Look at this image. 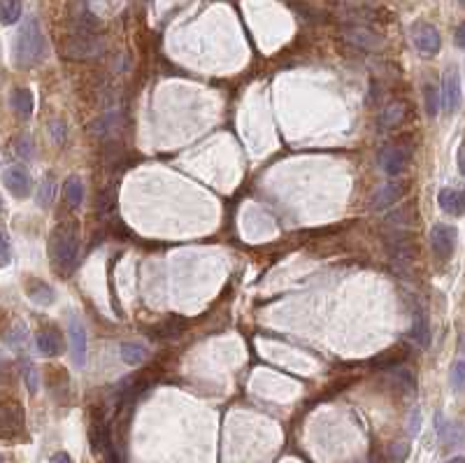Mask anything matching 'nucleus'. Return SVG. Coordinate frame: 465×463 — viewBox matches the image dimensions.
<instances>
[{
	"label": "nucleus",
	"instance_id": "f8f14e48",
	"mask_svg": "<svg viewBox=\"0 0 465 463\" xmlns=\"http://www.w3.org/2000/svg\"><path fill=\"white\" fill-rule=\"evenodd\" d=\"M37 342V351L42 356H58L63 351V338L56 329H42L35 338Z\"/></svg>",
	"mask_w": 465,
	"mask_h": 463
},
{
	"label": "nucleus",
	"instance_id": "a878e982",
	"mask_svg": "<svg viewBox=\"0 0 465 463\" xmlns=\"http://www.w3.org/2000/svg\"><path fill=\"white\" fill-rule=\"evenodd\" d=\"M15 147H17V154L24 156V159H30L33 156V142H30L28 135H19Z\"/></svg>",
	"mask_w": 465,
	"mask_h": 463
},
{
	"label": "nucleus",
	"instance_id": "e433bc0d",
	"mask_svg": "<svg viewBox=\"0 0 465 463\" xmlns=\"http://www.w3.org/2000/svg\"><path fill=\"white\" fill-rule=\"evenodd\" d=\"M0 463H3V456H0Z\"/></svg>",
	"mask_w": 465,
	"mask_h": 463
},
{
	"label": "nucleus",
	"instance_id": "c9c22d12",
	"mask_svg": "<svg viewBox=\"0 0 465 463\" xmlns=\"http://www.w3.org/2000/svg\"><path fill=\"white\" fill-rule=\"evenodd\" d=\"M0 210H3V203H0Z\"/></svg>",
	"mask_w": 465,
	"mask_h": 463
},
{
	"label": "nucleus",
	"instance_id": "7ed1b4c3",
	"mask_svg": "<svg viewBox=\"0 0 465 463\" xmlns=\"http://www.w3.org/2000/svg\"><path fill=\"white\" fill-rule=\"evenodd\" d=\"M26 435V414L21 403L15 399H0V440L17 442Z\"/></svg>",
	"mask_w": 465,
	"mask_h": 463
},
{
	"label": "nucleus",
	"instance_id": "2eb2a0df",
	"mask_svg": "<svg viewBox=\"0 0 465 463\" xmlns=\"http://www.w3.org/2000/svg\"><path fill=\"white\" fill-rule=\"evenodd\" d=\"M412 338L421 344V347H428L430 344V322L428 315L423 310L414 312V322H412Z\"/></svg>",
	"mask_w": 465,
	"mask_h": 463
},
{
	"label": "nucleus",
	"instance_id": "f3484780",
	"mask_svg": "<svg viewBox=\"0 0 465 463\" xmlns=\"http://www.w3.org/2000/svg\"><path fill=\"white\" fill-rule=\"evenodd\" d=\"M63 195H65V203L70 207H80L82 200H84V184L82 180L73 175V177L65 180V186H63Z\"/></svg>",
	"mask_w": 465,
	"mask_h": 463
},
{
	"label": "nucleus",
	"instance_id": "f704fd0d",
	"mask_svg": "<svg viewBox=\"0 0 465 463\" xmlns=\"http://www.w3.org/2000/svg\"><path fill=\"white\" fill-rule=\"evenodd\" d=\"M447 463H465V459H463V456H456V459H451Z\"/></svg>",
	"mask_w": 465,
	"mask_h": 463
},
{
	"label": "nucleus",
	"instance_id": "2f4dec72",
	"mask_svg": "<svg viewBox=\"0 0 465 463\" xmlns=\"http://www.w3.org/2000/svg\"><path fill=\"white\" fill-rule=\"evenodd\" d=\"M456 161H458V171L465 177V145L458 147V154H456Z\"/></svg>",
	"mask_w": 465,
	"mask_h": 463
},
{
	"label": "nucleus",
	"instance_id": "ddd939ff",
	"mask_svg": "<svg viewBox=\"0 0 465 463\" xmlns=\"http://www.w3.org/2000/svg\"><path fill=\"white\" fill-rule=\"evenodd\" d=\"M26 293H28V298L33 303L42 305V308L51 305L56 298L54 289H51L47 282H42V279H28V282H26Z\"/></svg>",
	"mask_w": 465,
	"mask_h": 463
},
{
	"label": "nucleus",
	"instance_id": "6ab92c4d",
	"mask_svg": "<svg viewBox=\"0 0 465 463\" xmlns=\"http://www.w3.org/2000/svg\"><path fill=\"white\" fill-rule=\"evenodd\" d=\"M407 358V349H405V344L401 347H393L389 351H384V354H379L375 358L377 368H393V366H401V363Z\"/></svg>",
	"mask_w": 465,
	"mask_h": 463
},
{
	"label": "nucleus",
	"instance_id": "aec40b11",
	"mask_svg": "<svg viewBox=\"0 0 465 463\" xmlns=\"http://www.w3.org/2000/svg\"><path fill=\"white\" fill-rule=\"evenodd\" d=\"M21 17V0H0V24L12 26Z\"/></svg>",
	"mask_w": 465,
	"mask_h": 463
},
{
	"label": "nucleus",
	"instance_id": "1a4fd4ad",
	"mask_svg": "<svg viewBox=\"0 0 465 463\" xmlns=\"http://www.w3.org/2000/svg\"><path fill=\"white\" fill-rule=\"evenodd\" d=\"M70 351H73V361L77 368L87 366V331L77 317H70Z\"/></svg>",
	"mask_w": 465,
	"mask_h": 463
},
{
	"label": "nucleus",
	"instance_id": "423d86ee",
	"mask_svg": "<svg viewBox=\"0 0 465 463\" xmlns=\"http://www.w3.org/2000/svg\"><path fill=\"white\" fill-rule=\"evenodd\" d=\"M3 184L15 198H28L33 189V177L24 166L17 163V166H10L8 171L3 173Z\"/></svg>",
	"mask_w": 465,
	"mask_h": 463
},
{
	"label": "nucleus",
	"instance_id": "9b49d317",
	"mask_svg": "<svg viewBox=\"0 0 465 463\" xmlns=\"http://www.w3.org/2000/svg\"><path fill=\"white\" fill-rule=\"evenodd\" d=\"M437 205L442 207V212L451 214V217H463L465 214V191L458 189H442L437 193Z\"/></svg>",
	"mask_w": 465,
	"mask_h": 463
},
{
	"label": "nucleus",
	"instance_id": "7c9ffc66",
	"mask_svg": "<svg viewBox=\"0 0 465 463\" xmlns=\"http://www.w3.org/2000/svg\"><path fill=\"white\" fill-rule=\"evenodd\" d=\"M454 42H456V47L465 49V24L458 26V30H456V35H454Z\"/></svg>",
	"mask_w": 465,
	"mask_h": 463
},
{
	"label": "nucleus",
	"instance_id": "20e7f679",
	"mask_svg": "<svg viewBox=\"0 0 465 463\" xmlns=\"http://www.w3.org/2000/svg\"><path fill=\"white\" fill-rule=\"evenodd\" d=\"M412 42H414V47L421 51L423 56H435L442 47L440 33H437L435 26L425 21H419L412 26Z\"/></svg>",
	"mask_w": 465,
	"mask_h": 463
},
{
	"label": "nucleus",
	"instance_id": "a211bd4d",
	"mask_svg": "<svg viewBox=\"0 0 465 463\" xmlns=\"http://www.w3.org/2000/svg\"><path fill=\"white\" fill-rule=\"evenodd\" d=\"M437 431H440V438L447 445H456V442L465 440V428L461 423H442V417H437Z\"/></svg>",
	"mask_w": 465,
	"mask_h": 463
},
{
	"label": "nucleus",
	"instance_id": "f257e3e1",
	"mask_svg": "<svg viewBox=\"0 0 465 463\" xmlns=\"http://www.w3.org/2000/svg\"><path fill=\"white\" fill-rule=\"evenodd\" d=\"M49 256L51 265L68 277L75 270L80 259V226L75 221H63L54 228L49 240Z\"/></svg>",
	"mask_w": 465,
	"mask_h": 463
},
{
	"label": "nucleus",
	"instance_id": "72a5a7b5",
	"mask_svg": "<svg viewBox=\"0 0 465 463\" xmlns=\"http://www.w3.org/2000/svg\"><path fill=\"white\" fill-rule=\"evenodd\" d=\"M419 431V412H414V417H412V433Z\"/></svg>",
	"mask_w": 465,
	"mask_h": 463
},
{
	"label": "nucleus",
	"instance_id": "c756f323",
	"mask_svg": "<svg viewBox=\"0 0 465 463\" xmlns=\"http://www.w3.org/2000/svg\"><path fill=\"white\" fill-rule=\"evenodd\" d=\"M51 135H54V140L56 142H61L63 138H65V128H63V123L61 121H51Z\"/></svg>",
	"mask_w": 465,
	"mask_h": 463
},
{
	"label": "nucleus",
	"instance_id": "412c9836",
	"mask_svg": "<svg viewBox=\"0 0 465 463\" xmlns=\"http://www.w3.org/2000/svg\"><path fill=\"white\" fill-rule=\"evenodd\" d=\"M54 198H56V180H54V175H47V177L42 180L40 189H37V205L49 207L54 203Z\"/></svg>",
	"mask_w": 465,
	"mask_h": 463
},
{
	"label": "nucleus",
	"instance_id": "cd10ccee",
	"mask_svg": "<svg viewBox=\"0 0 465 463\" xmlns=\"http://www.w3.org/2000/svg\"><path fill=\"white\" fill-rule=\"evenodd\" d=\"M407 452H410V447H407V442H401V445H393L391 447V461L393 463H401L405 456H407Z\"/></svg>",
	"mask_w": 465,
	"mask_h": 463
},
{
	"label": "nucleus",
	"instance_id": "c85d7f7f",
	"mask_svg": "<svg viewBox=\"0 0 465 463\" xmlns=\"http://www.w3.org/2000/svg\"><path fill=\"white\" fill-rule=\"evenodd\" d=\"M26 382H28L30 394H35L37 391V377H35V370L30 368V363H26Z\"/></svg>",
	"mask_w": 465,
	"mask_h": 463
},
{
	"label": "nucleus",
	"instance_id": "dca6fc26",
	"mask_svg": "<svg viewBox=\"0 0 465 463\" xmlns=\"http://www.w3.org/2000/svg\"><path fill=\"white\" fill-rule=\"evenodd\" d=\"M344 37L353 44H358V47L363 49H377L379 44H382V37L375 35V33L365 30V28H349L344 30Z\"/></svg>",
	"mask_w": 465,
	"mask_h": 463
},
{
	"label": "nucleus",
	"instance_id": "0eeeda50",
	"mask_svg": "<svg viewBox=\"0 0 465 463\" xmlns=\"http://www.w3.org/2000/svg\"><path fill=\"white\" fill-rule=\"evenodd\" d=\"M410 156H412V149L410 147H405V145H391V147H386L384 152H382V168H384V173L386 175H391V177H398L405 168H407V163H410Z\"/></svg>",
	"mask_w": 465,
	"mask_h": 463
},
{
	"label": "nucleus",
	"instance_id": "f03ea898",
	"mask_svg": "<svg viewBox=\"0 0 465 463\" xmlns=\"http://www.w3.org/2000/svg\"><path fill=\"white\" fill-rule=\"evenodd\" d=\"M47 56V40L42 35V28L35 17H28L21 24L15 40V65L17 68H35L37 63L44 61Z\"/></svg>",
	"mask_w": 465,
	"mask_h": 463
},
{
	"label": "nucleus",
	"instance_id": "4be33fe9",
	"mask_svg": "<svg viewBox=\"0 0 465 463\" xmlns=\"http://www.w3.org/2000/svg\"><path fill=\"white\" fill-rule=\"evenodd\" d=\"M121 358L128 363V366H140V363L147 358V349L142 347V344L126 342V344H121Z\"/></svg>",
	"mask_w": 465,
	"mask_h": 463
},
{
	"label": "nucleus",
	"instance_id": "4468645a",
	"mask_svg": "<svg viewBox=\"0 0 465 463\" xmlns=\"http://www.w3.org/2000/svg\"><path fill=\"white\" fill-rule=\"evenodd\" d=\"M10 105L15 110L17 116H21V119H28L33 114V105H35V101H33V94L28 89H15L10 94Z\"/></svg>",
	"mask_w": 465,
	"mask_h": 463
},
{
	"label": "nucleus",
	"instance_id": "b1692460",
	"mask_svg": "<svg viewBox=\"0 0 465 463\" xmlns=\"http://www.w3.org/2000/svg\"><path fill=\"white\" fill-rule=\"evenodd\" d=\"M449 380H451V387L456 391H461L465 387V361H456L454 366H451Z\"/></svg>",
	"mask_w": 465,
	"mask_h": 463
},
{
	"label": "nucleus",
	"instance_id": "473e14b6",
	"mask_svg": "<svg viewBox=\"0 0 465 463\" xmlns=\"http://www.w3.org/2000/svg\"><path fill=\"white\" fill-rule=\"evenodd\" d=\"M51 463H73V459H70L65 452H56L54 456H51Z\"/></svg>",
	"mask_w": 465,
	"mask_h": 463
},
{
	"label": "nucleus",
	"instance_id": "bb28decb",
	"mask_svg": "<svg viewBox=\"0 0 465 463\" xmlns=\"http://www.w3.org/2000/svg\"><path fill=\"white\" fill-rule=\"evenodd\" d=\"M403 119V105H398V103H393V105H389V110H386V114H384V121L389 123H396V121H401Z\"/></svg>",
	"mask_w": 465,
	"mask_h": 463
},
{
	"label": "nucleus",
	"instance_id": "5701e85b",
	"mask_svg": "<svg viewBox=\"0 0 465 463\" xmlns=\"http://www.w3.org/2000/svg\"><path fill=\"white\" fill-rule=\"evenodd\" d=\"M423 96H425V112H428L430 116H435L437 112H440V107H442L440 89H437L435 84H425Z\"/></svg>",
	"mask_w": 465,
	"mask_h": 463
},
{
	"label": "nucleus",
	"instance_id": "39448f33",
	"mask_svg": "<svg viewBox=\"0 0 465 463\" xmlns=\"http://www.w3.org/2000/svg\"><path fill=\"white\" fill-rule=\"evenodd\" d=\"M440 98H442V110L444 112H449V114L456 112L458 105H461V75H458L456 65H451V68L444 70Z\"/></svg>",
	"mask_w": 465,
	"mask_h": 463
},
{
	"label": "nucleus",
	"instance_id": "6e6552de",
	"mask_svg": "<svg viewBox=\"0 0 465 463\" xmlns=\"http://www.w3.org/2000/svg\"><path fill=\"white\" fill-rule=\"evenodd\" d=\"M430 245L440 259H451L456 245V228L447 224H435L430 228Z\"/></svg>",
	"mask_w": 465,
	"mask_h": 463
},
{
	"label": "nucleus",
	"instance_id": "393cba45",
	"mask_svg": "<svg viewBox=\"0 0 465 463\" xmlns=\"http://www.w3.org/2000/svg\"><path fill=\"white\" fill-rule=\"evenodd\" d=\"M10 261H12L10 240H8V233H5V228L0 226V268H5V265H10Z\"/></svg>",
	"mask_w": 465,
	"mask_h": 463
},
{
	"label": "nucleus",
	"instance_id": "9d476101",
	"mask_svg": "<svg viewBox=\"0 0 465 463\" xmlns=\"http://www.w3.org/2000/svg\"><path fill=\"white\" fill-rule=\"evenodd\" d=\"M405 191H407V184H405L403 180H391L389 184H384L375 193V198H372V207H375V210H382V207H386V205H393L398 198H403Z\"/></svg>",
	"mask_w": 465,
	"mask_h": 463
}]
</instances>
